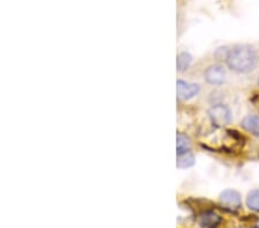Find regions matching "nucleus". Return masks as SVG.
I'll list each match as a JSON object with an SVG mask.
<instances>
[{"label":"nucleus","mask_w":259,"mask_h":228,"mask_svg":"<svg viewBox=\"0 0 259 228\" xmlns=\"http://www.w3.org/2000/svg\"><path fill=\"white\" fill-rule=\"evenodd\" d=\"M191 61H193V57H191L189 53L188 52L180 53L178 56V61H177L178 70H180V72H185V70L189 68V66L191 65Z\"/></svg>","instance_id":"obj_9"},{"label":"nucleus","mask_w":259,"mask_h":228,"mask_svg":"<svg viewBox=\"0 0 259 228\" xmlns=\"http://www.w3.org/2000/svg\"><path fill=\"white\" fill-rule=\"evenodd\" d=\"M189 149H190V142H189V140L187 139V136H185L183 134H178V136H177L178 155L179 153L189 151Z\"/></svg>","instance_id":"obj_11"},{"label":"nucleus","mask_w":259,"mask_h":228,"mask_svg":"<svg viewBox=\"0 0 259 228\" xmlns=\"http://www.w3.org/2000/svg\"><path fill=\"white\" fill-rule=\"evenodd\" d=\"M258 84H259V80H258Z\"/></svg>","instance_id":"obj_12"},{"label":"nucleus","mask_w":259,"mask_h":228,"mask_svg":"<svg viewBox=\"0 0 259 228\" xmlns=\"http://www.w3.org/2000/svg\"><path fill=\"white\" fill-rule=\"evenodd\" d=\"M246 206L252 211H259V189H254L248 194L246 197Z\"/></svg>","instance_id":"obj_10"},{"label":"nucleus","mask_w":259,"mask_h":228,"mask_svg":"<svg viewBox=\"0 0 259 228\" xmlns=\"http://www.w3.org/2000/svg\"><path fill=\"white\" fill-rule=\"evenodd\" d=\"M204 77L208 84L212 85H221L225 82V77H226V72L223 66L220 65H212L207 67L205 73H204Z\"/></svg>","instance_id":"obj_4"},{"label":"nucleus","mask_w":259,"mask_h":228,"mask_svg":"<svg viewBox=\"0 0 259 228\" xmlns=\"http://www.w3.org/2000/svg\"><path fill=\"white\" fill-rule=\"evenodd\" d=\"M257 228H259V227H257Z\"/></svg>","instance_id":"obj_13"},{"label":"nucleus","mask_w":259,"mask_h":228,"mask_svg":"<svg viewBox=\"0 0 259 228\" xmlns=\"http://www.w3.org/2000/svg\"><path fill=\"white\" fill-rule=\"evenodd\" d=\"M219 201L221 205H224V207H226V209L232 211L239 210L242 205L241 195L237 193L236 190L233 189L224 190V192L220 194Z\"/></svg>","instance_id":"obj_3"},{"label":"nucleus","mask_w":259,"mask_h":228,"mask_svg":"<svg viewBox=\"0 0 259 228\" xmlns=\"http://www.w3.org/2000/svg\"><path fill=\"white\" fill-rule=\"evenodd\" d=\"M198 221L203 228H215L221 222V218L212 211H205L199 215Z\"/></svg>","instance_id":"obj_7"},{"label":"nucleus","mask_w":259,"mask_h":228,"mask_svg":"<svg viewBox=\"0 0 259 228\" xmlns=\"http://www.w3.org/2000/svg\"><path fill=\"white\" fill-rule=\"evenodd\" d=\"M195 164V156L190 151H186L183 153H179L178 155V161L177 165L179 168L185 169L189 168Z\"/></svg>","instance_id":"obj_8"},{"label":"nucleus","mask_w":259,"mask_h":228,"mask_svg":"<svg viewBox=\"0 0 259 228\" xmlns=\"http://www.w3.org/2000/svg\"><path fill=\"white\" fill-rule=\"evenodd\" d=\"M178 88V97L182 101H188V99L195 97L199 93V85L196 83H189L182 80H179L177 83Z\"/></svg>","instance_id":"obj_5"},{"label":"nucleus","mask_w":259,"mask_h":228,"mask_svg":"<svg viewBox=\"0 0 259 228\" xmlns=\"http://www.w3.org/2000/svg\"><path fill=\"white\" fill-rule=\"evenodd\" d=\"M242 128L254 136H259V115L249 114L242 120Z\"/></svg>","instance_id":"obj_6"},{"label":"nucleus","mask_w":259,"mask_h":228,"mask_svg":"<svg viewBox=\"0 0 259 228\" xmlns=\"http://www.w3.org/2000/svg\"><path fill=\"white\" fill-rule=\"evenodd\" d=\"M208 115L213 124L217 127H224L231 122L232 114L228 107L224 104H215L213 105L210 111H208Z\"/></svg>","instance_id":"obj_2"},{"label":"nucleus","mask_w":259,"mask_h":228,"mask_svg":"<svg viewBox=\"0 0 259 228\" xmlns=\"http://www.w3.org/2000/svg\"><path fill=\"white\" fill-rule=\"evenodd\" d=\"M225 61L234 72L245 74L256 68L258 56L251 47L242 45V47H236L229 50L228 56Z\"/></svg>","instance_id":"obj_1"}]
</instances>
